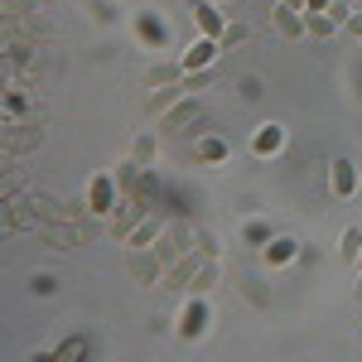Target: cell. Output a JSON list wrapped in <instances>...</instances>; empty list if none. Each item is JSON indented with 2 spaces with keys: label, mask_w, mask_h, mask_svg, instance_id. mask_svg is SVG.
I'll return each instance as SVG.
<instances>
[{
  "label": "cell",
  "mask_w": 362,
  "mask_h": 362,
  "mask_svg": "<svg viewBox=\"0 0 362 362\" xmlns=\"http://www.w3.org/2000/svg\"><path fill=\"white\" fill-rule=\"evenodd\" d=\"M213 58H218V39H208V34H203L198 44H189V49H184V58H179V63H184V73H203Z\"/></svg>",
  "instance_id": "obj_1"
},
{
  "label": "cell",
  "mask_w": 362,
  "mask_h": 362,
  "mask_svg": "<svg viewBox=\"0 0 362 362\" xmlns=\"http://www.w3.org/2000/svg\"><path fill=\"white\" fill-rule=\"evenodd\" d=\"M276 29L280 39H305V10H290V5H276Z\"/></svg>",
  "instance_id": "obj_2"
},
{
  "label": "cell",
  "mask_w": 362,
  "mask_h": 362,
  "mask_svg": "<svg viewBox=\"0 0 362 362\" xmlns=\"http://www.w3.org/2000/svg\"><path fill=\"white\" fill-rule=\"evenodd\" d=\"M305 29L314 34V39H329V34L338 29V20L329 15V10H305Z\"/></svg>",
  "instance_id": "obj_3"
},
{
  "label": "cell",
  "mask_w": 362,
  "mask_h": 362,
  "mask_svg": "<svg viewBox=\"0 0 362 362\" xmlns=\"http://www.w3.org/2000/svg\"><path fill=\"white\" fill-rule=\"evenodd\" d=\"M280 145H285V131H280V126H266L261 136L251 140V150H256V155H271V150H280Z\"/></svg>",
  "instance_id": "obj_4"
},
{
  "label": "cell",
  "mask_w": 362,
  "mask_h": 362,
  "mask_svg": "<svg viewBox=\"0 0 362 362\" xmlns=\"http://www.w3.org/2000/svg\"><path fill=\"white\" fill-rule=\"evenodd\" d=\"M198 25H203L208 39H223V15H218L213 5H203V10H198Z\"/></svg>",
  "instance_id": "obj_5"
},
{
  "label": "cell",
  "mask_w": 362,
  "mask_h": 362,
  "mask_svg": "<svg viewBox=\"0 0 362 362\" xmlns=\"http://www.w3.org/2000/svg\"><path fill=\"white\" fill-rule=\"evenodd\" d=\"M343 256H348V261L362 256V227H348V232H343Z\"/></svg>",
  "instance_id": "obj_6"
},
{
  "label": "cell",
  "mask_w": 362,
  "mask_h": 362,
  "mask_svg": "<svg viewBox=\"0 0 362 362\" xmlns=\"http://www.w3.org/2000/svg\"><path fill=\"white\" fill-rule=\"evenodd\" d=\"M92 203L107 213V203H112V184H107V179H97V184H92Z\"/></svg>",
  "instance_id": "obj_7"
},
{
  "label": "cell",
  "mask_w": 362,
  "mask_h": 362,
  "mask_svg": "<svg viewBox=\"0 0 362 362\" xmlns=\"http://www.w3.org/2000/svg\"><path fill=\"white\" fill-rule=\"evenodd\" d=\"M334 189H338V194H348V189H353V169H348V165L334 169Z\"/></svg>",
  "instance_id": "obj_8"
},
{
  "label": "cell",
  "mask_w": 362,
  "mask_h": 362,
  "mask_svg": "<svg viewBox=\"0 0 362 362\" xmlns=\"http://www.w3.org/2000/svg\"><path fill=\"white\" fill-rule=\"evenodd\" d=\"M242 39H247V29H242V25H232V29L223 34V49H232V44H242Z\"/></svg>",
  "instance_id": "obj_9"
},
{
  "label": "cell",
  "mask_w": 362,
  "mask_h": 362,
  "mask_svg": "<svg viewBox=\"0 0 362 362\" xmlns=\"http://www.w3.org/2000/svg\"><path fill=\"white\" fill-rule=\"evenodd\" d=\"M348 29H353V34L362 39V15H348Z\"/></svg>",
  "instance_id": "obj_10"
},
{
  "label": "cell",
  "mask_w": 362,
  "mask_h": 362,
  "mask_svg": "<svg viewBox=\"0 0 362 362\" xmlns=\"http://www.w3.org/2000/svg\"><path fill=\"white\" fill-rule=\"evenodd\" d=\"M280 5H290V10H309V0H280Z\"/></svg>",
  "instance_id": "obj_11"
},
{
  "label": "cell",
  "mask_w": 362,
  "mask_h": 362,
  "mask_svg": "<svg viewBox=\"0 0 362 362\" xmlns=\"http://www.w3.org/2000/svg\"><path fill=\"white\" fill-rule=\"evenodd\" d=\"M358 266H362V256H358Z\"/></svg>",
  "instance_id": "obj_12"
},
{
  "label": "cell",
  "mask_w": 362,
  "mask_h": 362,
  "mask_svg": "<svg viewBox=\"0 0 362 362\" xmlns=\"http://www.w3.org/2000/svg\"><path fill=\"white\" fill-rule=\"evenodd\" d=\"M348 5H353V0H348Z\"/></svg>",
  "instance_id": "obj_13"
}]
</instances>
